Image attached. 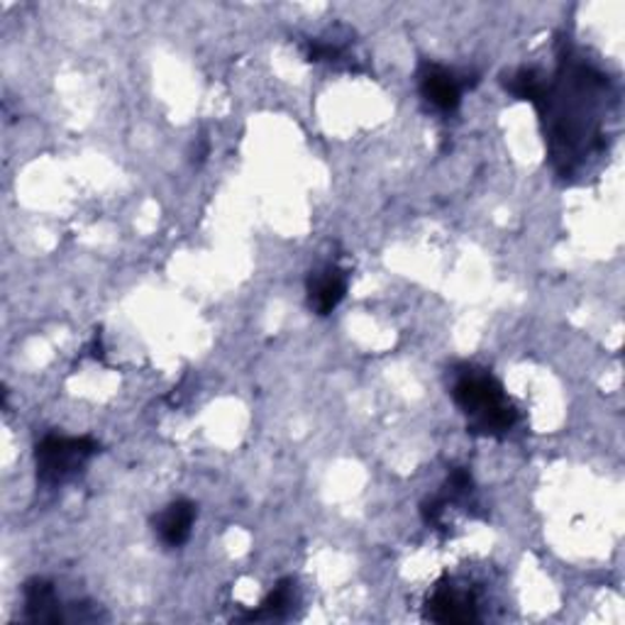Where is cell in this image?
<instances>
[{"label":"cell","mask_w":625,"mask_h":625,"mask_svg":"<svg viewBox=\"0 0 625 625\" xmlns=\"http://www.w3.org/2000/svg\"><path fill=\"white\" fill-rule=\"evenodd\" d=\"M452 399L457 403L476 435L502 438L516 425L518 411L492 374L467 367L457 371L452 384Z\"/></svg>","instance_id":"6da1fadb"},{"label":"cell","mask_w":625,"mask_h":625,"mask_svg":"<svg viewBox=\"0 0 625 625\" xmlns=\"http://www.w3.org/2000/svg\"><path fill=\"white\" fill-rule=\"evenodd\" d=\"M98 452L94 438L47 435L37 442L35 467L37 479L47 486H60L82 472L84 464Z\"/></svg>","instance_id":"7a4b0ae2"},{"label":"cell","mask_w":625,"mask_h":625,"mask_svg":"<svg viewBox=\"0 0 625 625\" xmlns=\"http://www.w3.org/2000/svg\"><path fill=\"white\" fill-rule=\"evenodd\" d=\"M428 618L438 623H472L476 621V601L454 584H442L428 601Z\"/></svg>","instance_id":"3957f363"},{"label":"cell","mask_w":625,"mask_h":625,"mask_svg":"<svg viewBox=\"0 0 625 625\" xmlns=\"http://www.w3.org/2000/svg\"><path fill=\"white\" fill-rule=\"evenodd\" d=\"M418 82H420V94H423L428 104H433L435 108L445 112L460 106L462 86L452 72L442 69L438 64H423L420 66Z\"/></svg>","instance_id":"277c9868"},{"label":"cell","mask_w":625,"mask_h":625,"mask_svg":"<svg viewBox=\"0 0 625 625\" xmlns=\"http://www.w3.org/2000/svg\"><path fill=\"white\" fill-rule=\"evenodd\" d=\"M347 293V274L337 267L311 271L309 277V303L317 315L333 313Z\"/></svg>","instance_id":"5b68a950"},{"label":"cell","mask_w":625,"mask_h":625,"mask_svg":"<svg viewBox=\"0 0 625 625\" xmlns=\"http://www.w3.org/2000/svg\"><path fill=\"white\" fill-rule=\"evenodd\" d=\"M193 520H196V504L186 502V498H179V502L169 504L162 514L157 516L154 530L166 548H181V545L191 538Z\"/></svg>","instance_id":"8992f818"},{"label":"cell","mask_w":625,"mask_h":625,"mask_svg":"<svg viewBox=\"0 0 625 625\" xmlns=\"http://www.w3.org/2000/svg\"><path fill=\"white\" fill-rule=\"evenodd\" d=\"M25 618L32 623H62V601L56 596L54 584L47 579H30L25 584Z\"/></svg>","instance_id":"52a82bcc"},{"label":"cell","mask_w":625,"mask_h":625,"mask_svg":"<svg viewBox=\"0 0 625 625\" xmlns=\"http://www.w3.org/2000/svg\"><path fill=\"white\" fill-rule=\"evenodd\" d=\"M295 604V584L291 579H283L274 586V591L265 599V604H261L257 611H249L245 621H279V618H287L291 608Z\"/></svg>","instance_id":"ba28073f"}]
</instances>
